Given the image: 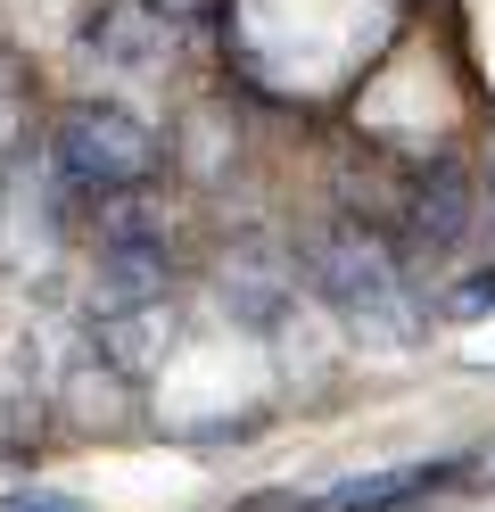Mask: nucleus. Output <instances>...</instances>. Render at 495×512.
I'll return each instance as SVG.
<instances>
[{
  "label": "nucleus",
  "instance_id": "2",
  "mask_svg": "<svg viewBox=\"0 0 495 512\" xmlns=\"http://www.w3.org/2000/svg\"><path fill=\"white\" fill-rule=\"evenodd\" d=\"M50 166H58L66 190H83V199H116V190H149L157 182L165 141H157V124H141L116 100H75L50 124Z\"/></svg>",
  "mask_w": 495,
  "mask_h": 512
},
{
  "label": "nucleus",
  "instance_id": "9",
  "mask_svg": "<svg viewBox=\"0 0 495 512\" xmlns=\"http://www.w3.org/2000/svg\"><path fill=\"white\" fill-rule=\"evenodd\" d=\"M0 512H83V504H75V496H50V488H9Z\"/></svg>",
  "mask_w": 495,
  "mask_h": 512
},
{
  "label": "nucleus",
  "instance_id": "12",
  "mask_svg": "<svg viewBox=\"0 0 495 512\" xmlns=\"http://www.w3.org/2000/svg\"><path fill=\"white\" fill-rule=\"evenodd\" d=\"M487 199H495V157H487Z\"/></svg>",
  "mask_w": 495,
  "mask_h": 512
},
{
  "label": "nucleus",
  "instance_id": "8",
  "mask_svg": "<svg viewBox=\"0 0 495 512\" xmlns=\"http://www.w3.org/2000/svg\"><path fill=\"white\" fill-rule=\"evenodd\" d=\"M25 141H33V100H25L17 67H0V166L25 157Z\"/></svg>",
  "mask_w": 495,
  "mask_h": 512
},
{
  "label": "nucleus",
  "instance_id": "10",
  "mask_svg": "<svg viewBox=\"0 0 495 512\" xmlns=\"http://www.w3.org/2000/svg\"><path fill=\"white\" fill-rule=\"evenodd\" d=\"M479 306H495V273H487V281H462V290H446V314H479Z\"/></svg>",
  "mask_w": 495,
  "mask_h": 512
},
{
  "label": "nucleus",
  "instance_id": "1",
  "mask_svg": "<svg viewBox=\"0 0 495 512\" xmlns=\"http://www.w3.org/2000/svg\"><path fill=\"white\" fill-rule=\"evenodd\" d=\"M297 265H306V290L339 314L355 339H380V347H421L429 331V306L405 273V248H396L380 223L363 215H330L297 240Z\"/></svg>",
  "mask_w": 495,
  "mask_h": 512
},
{
  "label": "nucleus",
  "instance_id": "13",
  "mask_svg": "<svg viewBox=\"0 0 495 512\" xmlns=\"http://www.w3.org/2000/svg\"><path fill=\"white\" fill-rule=\"evenodd\" d=\"M479 463H487V479H495V446H487V455H479Z\"/></svg>",
  "mask_w": 495,
  "mask_h": 512
},
{
  "label": "nucleus",
  "instance_id": "6",
  "mask_svg": "<svg viewBox=\"0 0 495 512\" xmlns=\"http://www.w3.org/2000/svg\"><path fill=\"white\" fill-rule=\"evenodd\" d=\"M454 463H396V471H363V479H339L330 496H314L306 512H388V504H405L421 488H438Z\"/></svg>",
  "mask_w": 495,
  "mask_h": 512
},
{
  "label": "nucleus",
  "instance_id": "4",
  "mask_svg": "<svg viewBox=\"0 0 495 512\" xmlns=\"http://www.w3.org/2000/svg\"><path fill=\"white\" fill-rule=\"evenodd\" d=\"M91 339H99V356H108L116 372L149 380L165 364V347H174V306L141 298V306H116V314H91Z\"/></svg>",
  "mask_w": 495,
  "mask_h": 512
},
{
  "label": "nucleus",
  "instance_id": "7",
  "mask_svg": "<svg viewBox=\"0 0 495 512\" xmlns=\"http://www.w3.org/2000/svg\"><path fill=\"white\" fill-rule=\"evenodd\" d=\"M289 290H297V273H281L273 248H240V256H231V273H223V298L240 306L248 323H273Z\"/></svg>",
  "mask_w": 495,
  "mask_h": 512
},
{
  "label": "nucleus",
  "instance_id": "5",
  "mask_svg": "<svg viewBox=\"0 0 495 512\" xmlns=\"http://www.w3.org/2000/svg\"><path fill=\"white\" fill-rule=\"evenodd\" d=\"M141 298H165V248H157V240H124V248H99L91 314H116V306H141Z\"/></svg>",
  "mask_w": 495,
  "mask_h": 512
},
{
  "label": "nucleus",
  "instance_id": "11",
  "mask_svg": "<svg viewBox=\"0 0 495 512\" xmlns=\"http://www.w3.org/2000/svg\"><path fill=\"white\" fill-rule=\"evenodd\" d=\"M157 9H174V17H198V9H207V0H157Z\"/></svg>",
  "mask_w": 495,
  "mask_h": 512
},
{
  "label": "nucleus",
  "instance_id": "3",
  "mask_svg": "<svg viewBox=\"0 0 495 512\" xmlns=\"http://www.w3.org/2000/svg\"><path fill=\"white\" fill-rule=\"evenodd\" d=\"M83 42L108 58V67L149 75V67H165V58L182 50V17L157 9V0H99V9L83 17Z\"/></svg>",
  "mask_w": 495,
  "mask_h": 512
}]
</instances>
